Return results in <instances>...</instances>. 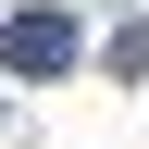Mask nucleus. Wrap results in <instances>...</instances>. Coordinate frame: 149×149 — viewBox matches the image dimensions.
<instances>
[{"label":"nucleus","mask_w":149,"mask_h":149,"mask_svg":"<svg viewBox=\"0 0 149 149\" xmlns=\"http://www.w3.org/2000/svg\"><path fill=\"white\" fill-rule=\"evenodd\" d=\"M112 74H149V13H137L124 37H112Z\"/></svg>","instance_id":"obj_2"},{"label":"nucleus","mask_w":149,"mask_h":149,"mask_svg":"<svg viewBox=\"0 0 149 149\" xmlns=\"http://www.w3.org/2000/svg\"><path fill=\"white\" fill-rule=\"evenodd\" d=\"M0 74H74V13L62 0H25L0 25Z\"/></svg>","instance_id":"obj_1"}]
</instances>
